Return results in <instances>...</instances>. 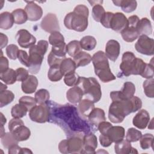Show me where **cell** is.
Masks as SVG:
<instances>
[{
  "mask_svg": "<svg viewBox=\"0 0 154 154\" xmlns=\"http://www.w3.org/2000/svg\"><path fill=\"white\" fill-rule=\"evenodd\" d=\"M141 106V100L134 96L127 99L114 100L109 108L108 118L112 123H121L125 117L140 110Z\"/></svg>",
  "mask_w": 154,
  "mask_h": 154,
  "instance_id": "obj_1",
  "label": "cell"
},
{
  "mask_svg": "<svg viewBox=\"0 0 154 154\" xmlns=\"http://www.w3.org/2000/svg\"><path fill=\"white\" fill-rule=\"evenodd\" d=\"M88 14L89 10L87 6L83 4L78 5L72 12L66 14L64 19V24L69 29L83 32L88 26Z\"/></svg>",
  "mask_w": 154,
  "mask_h": 154,
  "instance_id": "obj_2",
  "label": "cell"
},
{
  "mask_svg": "<svg viewBox=\"0 0 154 154\" xmlns=\"http://www.w3.org/2000/svg\"><path fill=\"white\" fill-rule=\"evenodd\" d=\"M146 65V63L143 60L136 58L132 52L128 51L123 53L122 55L120 69L125 76H129L131 75H141Z\"/></svg>",
  "mask_w": 154,
  "mask_h": 154,
  "instance_id": "obj_3",
  "label": "cell"
},
{
  "mask_svg": "<svg viewBox=\"0 0 154 154\" xmlns=\"http://www.w3.org/2000/svg\"><path fill=\"white\" fill-rule=\"evenodd\" d=\"M95 74L103 82H108L116 79V77L112 74L109 68L108 58L105 54L101 51L94 53L92 57Z\"/></svg>",
  "mask_w": 154,
  "mask_h": 154,
  "instance_id": "obj_4",
  "label": "cell"
},
{
  "mask_svg": "<svg viewBox=\"0 0 154 154\" xmlns=\"http://www.w3.org/2000/svg\"><path fill=\"white\" fill-rule=\"evenodd\" d=\"M48 48V42L46 40H39L36 45H33L29 49V72L33 74H37L40 69Z\"/></svg>",
  "mask_w": 154,
  "mask_h": 154,
  "instance_id": "obj_5",
  "label": "cell"
},
{
  "mask_svg": "<svg viewBox=\"0 0 154 154\" xmlns=\"http://www.w3.org/2000/svg\"><path fill=\"white\" fill-rule=\"evenodd\" d=\"M83 91L84 96L93 103L97 102L102 97V91L99 83L93 77L79 78L77 84Z\"/></svg>",
  "mask_w": 154,
  "mask_h": 154,
  "instance_id": "obj_6",
  "label": "cell"
},
{
  "mask_svg": "<svg viewBox=\"0 0 154 154\" xmlns=\"http://www.w3.org/2000/svg\"><path fill=\"white\" fill-rule=\"evenodd\" d=\"M59 151L64 154L81 153L83 149V138L75 135L61 141L58 144Z\"/></svg>",
  "mask_w": 154,
  "mask_h": 154,
  "instance_id": "obj_7",
  "label": "cell"
},
{
  "mask_svg": "<svg viewBox=\"0 0 154 154\" xmlns=\"http://www.w3.org/2000/svg\"><path fill=\"white\" fill-rule=\"evenodd\" d=\"M8 129L18 141L27 140L31 135L29 129L25 126L21 119L18 118H13L10 120Z\"/></svg>",
  "mask_w": 154,
  "mask_h": 154,
  "instance_id": "obj_8",
  "label": "cell"
},
{
  "mask_svg": "<svg viewBox=\"0 0 154 154\" xmlns=\"http://www.w3.org/2000/svg\"><path fill=\"white\" fill-rule=\"evenodd\" d=\"M50 108L47 103L35 105L29 112L30 119L39 123H44L48 122Z\"/></svg>",
  "mask_w": 154,
  "mask_h": 154,
  "instance_id": "obj_9",
  "label": "cell"
},
{
  "mask_svg": "<svg viewBox=\"0 0 154 154\" xmlns=\"http://www.w3.org/2000/svg\"><path fill=\"white\" fill-rule=\"evenodd\" d=\"M135 48L139 53L153 55L154 54V40L145 35H141L135 45Z\"/></svg>",
  "mask_w": 154,
  "mask_h": 154,
  "instance_id": "obj_10",
  "label": "cell"
},
{
  "mask_svg": "<svg viewBox=\"0 0 154 154\" xmlns=\"http://www.w3.org/2000/svg\"><path fill=\"white\" fill-rule=\"evenodd\" d=\"M135 92V86L131 82H125L120 91H113L110 93V97L112 101L127 99L134 96Z\"/></svg>",
  "mask_w": 154,
  "mask_h": 154,
  "instance_id": "obj_11",
  "label": "cell"
},
{
  "mask_svg": "<svg viewBox=\"0 0 154 154\" xmlns=\"http://www.w3.org/2000/svg\"><path fill=\"white\" fill-rule=\"evenodd\" d=\"M40 26L42 29L47 32L52 33L60 31V25L56 14L54 13H48L42 19Z\"/></svg>",
  "mask_w": 154,
  "mask_h": 154,
  "instance_id": "obj_12",
  "label": "cell"
},
{
  "mask_svg": "<svg viewBox=\"0 0 154 154\" xmlns=\"http://www.w3.org/2000/svg\"><path fill=\"white\" fill-rule=\"evenodd\" d=\"M16 38L19 46L23 48H31L36 42L35 37L25 29H22L17 31Z\"/></svg>",
  "mask_w": 154,
  "mask_h": 154,
  "instance_id": "obj_13",
  "label": "cell"
},
{
  "mask_svg": "<svg viewBox=\"0 0 154 154\" xmlns=\"http://www.w3.org/2000/svg\"><path fill=\"white\" fill-rule=\"evenodd\" d=\"M128 26V20L125 15L120 12L114 13L110 28L117 32H121Z\"/></svg>",
  "mask_w": 154,
  "mask_h": 154,
  "instance_id": "obj_14",
  "label": "cell"
},
{
  "mask_svg": "<svg viewBox=\"0 0 154 154\" xmlns=\"http://www.w3.org/2000/svg\"><path fill=\"white\" fill-rule=\"evenodd\" d=\"M27 3L25 7V11L28 16V20L30 21H37L39 20L43 14V10L40 6L34 1H26Z\"/></svg>",
  "mask_w": 154,
  "mask_h": 154,
  "instance_id": "obj_15",
  "label": "cell"
},
{
  "mask_svg": "<svg viewBox=\"0 0 154 154\" xmlns=\"http://www.w3.org/2000/svg\"><path fill=\"white\" fill-rule=\"evenodd\" d=\"M97 147V137L94 134L89 133L83 137V149L81 153H95Z\"/></svg>",
  "mask_w": 154,
  "mask_h": 154,
  "instance_id": "obj_16",
  "label": "cell"
},
{
  "mask_svg": "<svg viewBox=\"0 0 154 154\" xmlns=\"http://www.w3.org/2000/svg\"><path fill=\"white\" fill-rule=\"evenodd\" d=\"M120 51V43L115 40H109L106 44L105 55L112 61H116Z\"/></svg>",
  "mask_w": 154,
  "mask_h": 154,
  "instance_id": "obj_17",
  "label": "cell"
},
{
  "mask_svg": "<svg viewBox=\"0 0 154 154\" xmlns=\"http://www.w3.org/2000/svg\"><path fill=\"white\" fill-rule=\"evenodd\" d=\"M150 122V115L146 109L140 110L133 118V125L138 129H144Z\"/></svg>",
  "mask_w": 154,
  "mask_h": 154,
  "instance_id": "obj_18",
  "label": "cell"
},
{
  "mask_svg": "<svg viewBox=\"0 0 154 154\" xmlns=\"http://www.w3.org/2000/svg\"><path fill=\"white\" fill-rule=\"evenodd\" d=\"M115 152L117 154H129V153H138L136 149L131 146V143L126 140L116 143L114 146Z\"/></svg>",
  "mask_w": 154,
  "mask_h": 154,
  "instance_id": "obj_19",
  "label": "cell"
},
{
  "mask_svg": "<svg viewBox=\"0 0 154 154\" xmlns=\"http://www.w3.org/2000/svg\"><path fill=\"white\" fill-rule=\"evenodd\" d=\"M38 86V79L34 75H29L28 77L22 82L21 88L25 93L32 94L35 91Z\"/></svg>",
  "mask_w": 154,
  "mask_h": 154,
  "instance_id": "obj_20",
  "label": "cell"
},
{
  "mask_svg": "<svg viewBox=\"0 0 154 154\" xmlns=\"http://www.w3.org/2000/svg\"><path fill=\"white\" fill-rule=\"evenodd\" d=\"M106 135L112 143H118L122 141L125 135V129L122 126H112L108 131Z\"/></svg>",
  "mask_w": 154,
  "mask_h": 154,
  "instance_id": "obj_21",
  "label": "cell"
},
{
  "mask_svg": "<svg viewBox=\"0 0 154 154\" xmlns=\"http://www.w3.org/2000/svg\"><path fill=\"white\" fill-rule=\"evenodd\" d=\"M84 96L82 90L78 85H75L66 92L67 99L72 103H77L82 99Z\"/></svg>",
  "mask_w": 154,
  "mask_h": 154,
  "instance_id": "obj_22",
  "label": "cell"
},
{
  "mask_svg": "<svg viewBox=\"0 0 154 154\" xmlns=\"http://www.w3.org/2000/svg\"><path fill=\"white\" fill-rule=\"evenodd\" d=\"M89 122L94 126H97L98 125L106 120L104 111L99 108H94L88 116Z\"/></svg>",
  "mask_w": 154,
  "mask_h": 154,
  "instance_id": "obj_23",
  "label": "cell"
},
{
  "mask_svg": "<svg viewBox=\"0 0 154 154\" xmlns=\"http://www.w3.org/2000/svg\"><path fill=\"white\" fill-rule=\"evenodd\" d=\"M140 35H149L152 33V26L149 19L143 17L140 19L136 26Z\"/></svg>",
  "mask_w": 154,
  "mask_h": 154,
  "instance_id": "obj_24",
  "label": "cell"
},
{
  "mask_svg": "<svg viewBox=\"0 0 154 154\" xmlns=\"http://www.w3.org/2000/svg\"><path fill=\"white\" fill-rule=\"evenodd\" d=\"M60 70L64 76L75 72L77 68L73 60L70 58H64L60 65Z\"/></svg>",
  "mask_w": 154,
  "mask_h": 154,
  "instance_id": "obj_25",
  "label": "cell"
},
{
  "mask_svg": "<svg viewBox=\"0 0 154 154\" xmlns=\"http://www.w3.org/2000/svg\"><path fill=\"white\" fill-rule=\"evenodd\" d=\"M94 103L92 101L87 99H81L78 104V109L80 113L84 117H88L90 113L94 108Z\"/></svg>",
  "mask_w": 154,
  "mask_h": 154,
  "instance_id": "obj_26",
  "label": "cell"
},
{
  "mask_svg": "<svg viewBox=\"0 0 154 154\" xmlns=\"http://www.w3.org/2000/svg\"><path fill=\"white\" fill-rule=\"evenodd\" d=\"M120 33L123 40L126 42H132L138 38L140 35L136 28L129 26Z\"/></svg>",
  "mask_w": 154,
  "mask_h": 154,
  "instance_id": "obj_27",
  "label": "cell"
},
{
  "mask_svg": "<svg viewBox=\"0 0 154 154\" xmlns=\"http://www.w3.org/2000/svg\"><path fill=\"white\" fill-rule=\"evenodd\" d=\"M91 56L84 51L78 53L73 57V61L75 63L76 67H84L89 64L91 61Z\"/></svg>",
  "mask_w": 154,
  "mask_h": 154,
  "instance_id": "obj_28",
  "label": "cell"
},
{
  "mask_svg": "<svg viewBox=\"0 0 154 154\" xmlns=\"http://www.w3.org/2000/svg\"><path fill=\"white\" fill-rule=\"evenodd\" d=\"M112 2L115 5L120 7L122 10L125 13H131L134 11L137 6V2L136 1H128V0H120V1H113Z\"/></svg>",
  "mask_w": 154,
  "mask_h": 154,
  "instance_id": "obj_29",
  "label": "cell"
},
{
  "mask_svg": "<svg viewBox=\"0 0 154 154\" xmlns=\"http://www.w3.org/2000/svg\"><path fill=\"white\" fill-rule=\"evenodd\" d=\"M14 19L11 13L5 11L0 14V28L2 29H8L11 28L14 23Z\"/></svg>",
  "mask_w": 154,
  "mask_h": 154,
  "instance_id": "obj_30",
  "label": "cell"
},
{
  "mask_svg": "<svg viewBox=\"0 0 154 154\" xmlns=\"http://www.w3.org/2000/svg\"><path fill=\"white\" fill-rule=\"evenodd\" d=\"M90 3H94L91 4V5L93 6L92 8V16L94 19V20L97 22H100V20L102 19L103 16L104 15L105 11L102 7V5L100 4L97 3H101L103 2L102 1H97L96 4L94 1H89Z\"/></svg>",
  "mask_w": 154,
  "mask_h": 154,
  "instance_id": "obj_31",
  "label": "cell"
},
{
  "mask_svg": "<svg viewBox=\"0 0 154 154\" xmlns=\"http://www.w3.org/2000/svg\"><path fill=\"white\" fill-rule=\"evenodd\" d=\"M79 42L82 49L86 51H91L94 49L97 44L96 38L91 35L83 37Z\"/></svg>",
  "mask_w": 154,
  "mask_h": 154,
  "instance_id": "obj_32",
  "label": "cell"
},
{
  "mask_svg": "<svg viewBox=\"0 0 154 154\" xmlns=\"http://www.w3.org/2000/svg\"><path fill=\"white\" fill-rule=\"evenodd\" d=\"M0 79L7 85L13 84L17 81L16 71L13 69H8L7 71L0 73Z\"/></svg>",
  "mask_w": 154,
  "mask_h": 154,
  "instance_id": "obj_33",
  "label": "cell"
},
{
  "mask_svg": "<svg viewBox=\"0 0 154 154\" xmlns=\"http://www.w3.org/2000/svg\"><path fill=\"white\" fill-rule=\"evenodd\" d=\"M63 74L60 70V65H55L51 66L48 73V76L50 81L57 82L61 80L63 76Z\"/></svg>",
  "mask_w": 154,
  "mask_h": 154,
  "instance_id": "obj_34",
  "label": "cell"
},
{
  "mask_svg": "<svg viewBox=\"0 0 154 154\" xmlns=\"http://www.w3.org/2000/svg\"><path fill=\"white\" fill-rule=\"evenodd\" d=\"M14 22L15 23L21 25L26 22L28 20V16L25 10L22 8H17L13 10L11 13Z\"/></svg>",
  "mask_w": 154,
  "mask_h": 154,
  "instance_id": "obj_35",
  "label": "cell"
},
{
  "mask_svg": "<svg viewBox=\"0 0 154 154\" xmlns=\"http://www.w3.org/2000/svg\"><path fill=\"white\" fill-rule=\"evenodd\" d=\"M1 141L3 147L5 149H9L15 144H18L19 142L10 132L5 133L4 135L1 137Z\"/></svg>",
  "mask_w": 154,
  "mask_h": 154,
  "instance_id": "obj_36",
  "label": "cell"
},
{
  "mask_svg": "<svg viewBox=\"0 0 154 154\" xmlns=\"http://www.w3.org/2000/svg\"><path fill=\"white\" fill-rule=\"evenodd\" d=\"M82 48L80 42L78 40H72L66 46L67 53L72 57L76 56L78 53L81 52Z\"/></svg>",
  "mask_w": 154,
  "mask_h": 154,
  "instance_id": "obj_37",
  "label": "cell"
},
{
  "mask_svg": "<svg viewBox=\"0 0 154 154\" xmlns=\"http://www.w3.org/2000/svg\"><path fill=\"white\" fill-rule=\"evenodd\" d=\"M14 99V93L10 90L0 91V107L2 108L12 102Z\"/></svg>",
  "mask_w": 154,
  "mask_h": 154,
  "instance_id": "obj_38",
  "label": "cell"
},
{
  "mask_svg": "<svg viewBox=\"0 0 154 154\" xmlns=\"http://www.w3.org/2000/svg\"><path fill=\"white\" fill-rule=\"evenodd\" d=\"M140 140V144L141 149L146 150L152 147L153 149V135L151 134L142 135Z\"/></svg>",
  "mask_w": 154,
  "mask_h": 154,
  "instance_id": "obj_39",
  "label": "cell"
},
{
  "mask_svg": "<svg viewBox=\"0 0 154 154\" xmlns=\"http://www.w3.org/2000/svg\"><path fill=\"white\" fill-rule=\"evenodd\" d=\"M28 109L20 103L16 104L11 108V114L13 118L20 119L26 116Z\"/></svg>",
  "mask_w": 154,
  "mask_h": 154,
  "instance_id": "obj_40",
  "label": "cell"
},
{
  "mask_svg": "<svg viewBox=\"0 0 154 154\" xmlns=\"http://www.w3.org/2000/svg\"><path fill=\"white\" fill-rule=\"evenodd\" d=\"M34 96L37 103L43 104L46 103L49 100L50 94L47 90L42 88L35 92Z\"/></svg>",
  "mask_w": 154,
  "mask_h": 154,
  "instance_id": "obj_41",
  "label": "cell"
},
{
  "mask_svg": "<svg viewBox=\"0 0 154 154\" xmlns=\"http://www.w3.org/2000/svg\"><path fill=\"white\" fill-rule=\"evenodd\" d=\"M142 135V133L141 131L134 128H129L127 131L126 135V140L131 142H136L138 141Z\"/></svg>",
  "mask_w": 154,
  "mask_h": 154,
  "instance_id": "obj_42",
  "label": "cell"
},
{
  "mask_svg": "<svg viewBox=\"0 0 154 154\" xmlns=\"http://www.w3.org/2000/svg\"><path fill=\"white\" fill-rule=\"evenodd\" d=\"M153 78L147 79L143 82L144 92L146 96L148 97L153 98L154 97V89H153Z\"/></svg>",
  "mask_w": 154,
  "mask_h": 154,
  "instance_id": "obj_43",
  "label": "cell"
},
{
  "mask_svg": "<svg viewBox=\"0 0 154 154\" xmlns=\"http://www.w3.org/2000/svg\"><path fill=\"white\" fill-rule=\"evenodd\" d=\"M80 76L75 72L64 76V82L69 87H74L77 85Z\"/></svg>",
  "mask_w": 154,
  "mask_h": 154,
  "instance_id": "obj_44",
  "label": "cell"
},
{
  "mask_svg": "<svg viewBox=\"0 0 154 154\" xmlns=\"http://www.w3.org/2000/svg\"><path fill=\"white\" fill-rule=\"evenodd\" d=\"M66 46L67 45L66 44L65 42L55 46H52L51 52L54 54L57 55L58 57L66 58V55L67 53Z\"/></svg>",
  "mask_w": 154,
  "mask_h": 154,
  "instance_id": "obj_45",
  "label": "cell"
},
{
  "mask_svg": "<svg viewBox=\"0 0 154 154\" xmlns=\"http://www.w3.org/2000/svg\"><path fill=\"white\" fill-rule=\"evenodd\" d=\"M19 103L25 106L28 109V111H30L34 106L36 105L37 102L35 98L28 96H23L19 99Z\"/></svg>",
  "mask_w": 154,
  "mask_h": 154,
  "instance_id": "obj_46",
  "label": "cell"
},
{
  "mask_svg": "<svg viewBox=\"0 0 154 154\" xmlns=\"http://www.w3.org/2000/svg\"><path fill=\"white\" fill-rule=\"evenodd\" d=\"M64 42L63 35L59 32L55 31L51 33L49 37V43L53 46Z\"/></svg>",
  "mask_w": 154,
  "mask_h": 154,
  "instance_id": "obj_47",
  "label": "cell"
},
{
  "mask_svg": "<svg viewBox=\"0 0 154 154\" xmlns=\"http://www.w3.org/2000/svg\"><path fill=\"white\" fill-rule=\"evenodd\" d=\"M6 54L8 57H9L11 60H16L17 58L19 48L16 45L11 44L7 46L6 48Z\"/></svg>",
  "mask_w": 154,
  "mask_h": 154,
  "instance_id": "obj_48",
  "label": "cell"
},
{
  "mask_svg": "<svg viewBox=\"0 0 154 154\" xmlns=\"http://www.w3.org/2000/svg\"><path fill=\"white\" fill-rule=\"evenodd\" d=\"M152 61L153 59L151 60V61L149 64L146 63L145 69L141 75L143 78L147 79H151L153 78V64Z\"/></svg>",
  "mask_w": 154,
  "mask_h": 154,
  "instance_id": "obj_49",
  "label": "cell"
},
{
  "mask_svg": "<svg viewBox=\"0 0 154 154\" xmlns=\"http://www.w3.org/2000/svg\"><path fill=\"white\" fill-rule=\"evenodd\" d=\"M64 59V58L58 57L57 55L54 54L51 51L48 57V63L50 67L55 65H60L61 63Z\"/></svg>",
  "mask_w": 154,
  "mask_h": 154,
  "instance_id": "obj_50",
  "label": "cell"
},
{
  "mask_svg": "<svg viewBox=\"0 0 154 154\" xmlns=\"http://www.w3.org/2000/svg\"><path fill=\"white\" fill-rule=\"evenodd\" d=\"M9 154L16 153H32V151L28 148H21L17 144H15L8 149Z\"/></svg>",
  "mask_w": 154,
  "mask_h": 154,
  "instance_id": "obj_51",
  "label": "cell"
},
{
  "mask_svg": "<svg viewBox=\"0 0 154 154\" xmlns=\"http://www.w3.org/2000/svg\"><path fill=\"white\" fill-rule=\"evenodd\" d=\"M17 58L19 61L23 65L29 67V57L26 51L23 50H19L18 52Z\"/></svg>",
  "mask_w": 154,
  "mask_h": 154,
  "instance_id": "obj_52",
  "label": "cell"
},
{
  "mask_svg": "<svg viewBox=\"0 0 154 154\" xmlns=\"http://www.w3.org/2000/svg\"><path fill=\"white\" fill-rule=\"evenodd\" d=\"M114 13L112 12H105L100 22L101 24L106 28H110V23Z\"/></svg>",
  "mask_w": 154,
  "mask_h": 154,
  "instance_id": "obj_53",
  "label": "cell"
},
{
  "mask_svg": "<svg viewBox=\"0 0 154 154\" xmlns=\"http://www.w3.org/2000/svg\"><path fill=\"white\" fill-rule=\"evenodd\" d=\"M16 79L18 81H25L29 76L28 71L22 67L17 68L16 70Z\"/></svg>",
  "mask_w": 154,
  "mask_h": 154,
  "instance_id": "obj_54",
  "label": "cell"
},
{
  "mask_svg": "<svg viewBox=\"0 0 154 154\" xmlns=\"http://www.w3.org/2000/svg\"><path fill=\"white\" fill-rule=\"evenodd\" d=\"M112 125L108 122L106 121H103L102 122H100L98 126H97V129L99 130V131L100 132V133L101 134L103 135H106L107 132L108 131V129L112 126Z\"/></svg>",
  "mask_w": 154,
  "mask_h": 154,
  "instance_id": "obj_55",
  "label": "cell"
},
{
  "mask_svg": "<svg viewBox=\"0 0 154 154\" xmlns=\"http://www.w3.org/2000/svg\"><path fill=\"white\" fill-rule=\"evenodd\" d=\"M8 59L2 55V51H1L0 57V73L7 71L8 68Z\"/></svg>",
  "mask_w": 154,
  "mask_h": 154,
  "instance_id": "obj_56",
  "label": "cell"
},
{
  "mask_svg": "<svg viewBox=\"0 0 154 154\" xmlns=\"http://www.w3.org/2000/svg\"><path fill=\"white\" fill-rule=\"evenodd\" d=\"M99 141L103 147H106L109 146L112 143V141L107 135L101 134L99 136Z\"/></svg>",
  "mask_w": 154,
  "mask_h": 154,
  "instance_id": "obj_57",
  "label": "cell"
},
{
  "mask_svg": "<svg viewBox=\"0 0 154 154\" xmlns=\"http://www.w3.org/2000/svg\"><path fill=\"white\" fill-rule=\"evenodd\" d=\"M128 26L136 28L140 20V19L137 16L133 15L129 17V18L128 19Z\"/></svg>",
  "mask_w": 154,
  "mask_h": 154,
  "instance_id": "obj_58",
  "label": "cell"
},
{
  "mask_svg": "<svg viewBox=\"0 0 154 154\" xmlns=\"http://www.w3.org/2000/svg\"><path fill=\"white\" fill-rule=\"evenodd\" d=\"M0 40H1V49L7 46L8 43V37L3 33H0Z\"/></svg>",
  "mask_w": 154,
  "mask_h": 154,
  "instance_id": "obj_59",
  "label": "cell"
},
{
  "mask_svg": "<svg viewBox=\"0 0 154 154\" xmlns=\"http://www.w3.org/2000/svg\"><path fill=\"white\" fill-rule=\"evenodd\" d=\"M7 120H6V118L4 116L2 112H1V126H4V125L5 124Z\"/></svg>",
  "mask_w": 154,
  "mask_h": 154,
  "instance_id": "obj_60",
  "label": "cell"
},
{
  "mask_svg": "<svg viewBox=\"0 0 154 154\" xmlns=\"http://www.w3.org/2000/svg\"><path fill=\"white\" fill-rule=\"evenodd\" d=\"M1 88H0V91H4V90H5L7 88V87L6 85L5 84H3L2 82L1 83Z\"/></svg>",
  "mask_w": 154,
  "mask_h": 154,
  "instance_id": "obj_61",
  "label": "cell"
},
{
  "mask_svg": "<svg viewBox=\"0 0 154 154\" xmlns=\"http://www.w3.org/2000/svg\"><path fill=\"white\" fill-rule=\"evenodd\" d=\"M153 119H152V120H151V124L148 126V128H149V129H153Z\"/></svg>",
  "mask_w": 154,
  "mask_h": 154,
  "instance_id": "obj_62",
  "label": "cell"
}]
</instances>
